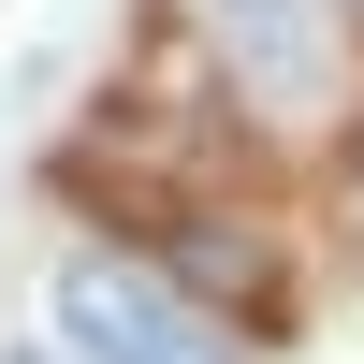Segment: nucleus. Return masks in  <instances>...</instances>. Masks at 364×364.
Here are the masks:
<instances>
[{
    "label": "nucleus",
    "mask_w": 364,
    "mask_h": 364,
    "mask_svg": "<svg viewBox=\"0 0 364 364\" xmlns=\"http://www.w3.org/2000/svg\"><path fill=\"white\" fill-rule=\"evenodd\" d=\"M58 336L87 364H233V321L204 291H175L161 262H73L58 277Z\"/></svg>",
    "instance_id": "nucleus-1"
},
{
    "label": "nucleus",
    "mask_w": 364,
    "mask_h": 364,
    "mask_svg": "<svg viewBox=\"0 0 364 364\" xmlns=\"http://www.w3.org/2000/svg\"><path fill=\"white\" fill-rule=\"evenodd\" d=\"M117 219H161V277L204 291L233 336H291V262L262 248L248 219H190V204H117Z\"/></svg>",
    "instance_id": "nucleus-2"
},
{
    "label": "nucleus",
    "mask_w": 364,
    "mask_h": 364,
    "mask_svg": "<svg viewBox=\"0 0 364 364\" xmlns=\"http://www.w3.org/2000/svg\"><path fill=\"white\" fill-rule=\"evenodd\" d=\"M219 44L248 58V87H277V102H306V87L336 73V29H321V0H219Z\"/></svg>",
    "instance_id": "nucleus-3"
},
{
    "label": "nucleus",
    "mask_w": 364,
    "mask_h": 364,
    "mask_svg": "<svg viewBox=\"0 0 364 364\" xmlns=\"http://www.w3.org/2000/svg\"><path fill=\"white\" fill-rule=\"evenodd\" d=\"M336 219H350V262H364V132L336 146Z\"/></svg>",
    "instance_id": "nucleus-4"
},
{
    "label": "nucleus",
    "mask_w": 364,
    "mask_h": 364,
    "mask_svg": "<svg viewBox=\"0 0 364 364\" xmlns=\"http://www.w3.org/2000/svg\"><path fill=\"white\" fill-rule=\"evenodd\" d=\"M15 364H44V350H15Z\"/></svg>",
    "instance_id": "nucleus-5"
},
{
    "label": "nucleus",
    "mask_w": 364,
    "mask_h": 364,
    "mask_svg": "<svg viewBox=\"0 0 364 364\" xmlns=\"http://www.w3.org/2000/svg\"><path fill=\"white\" fill-rule=\"evenodd\" d=\"M350 15H364V0H350Z\"/></svg>",
    "instance_id": "nucleus-6"
}]
</instances>
